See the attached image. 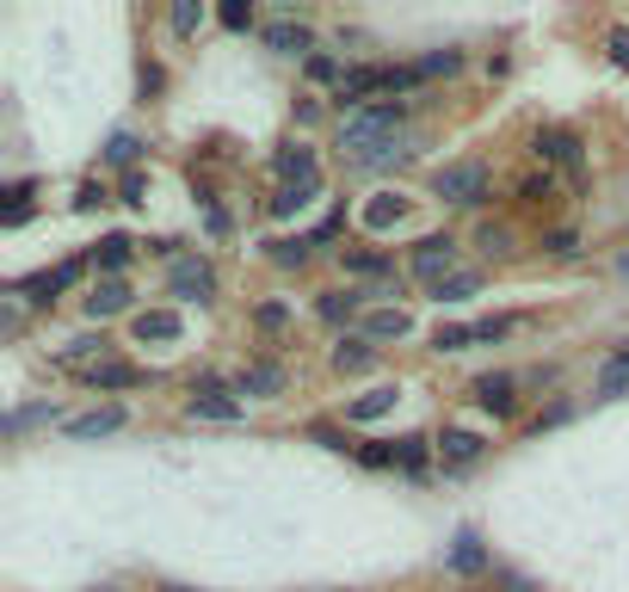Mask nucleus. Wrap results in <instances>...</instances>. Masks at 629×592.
Wrapping results in <instances>:
<instances>
[{
	"mask_svg": "<svg viewBox=\"0 0 629 592\" xmlns=\"http://www.w3.org/2000/svg\"><path fill=\"white\" fill-rule=\"evenodd\" d=\"M401 118H408V99H377V106H358V111H346V124H340V142H346L352 155L364 161L371 149L395 142Z\"/></svg>",
	"mask_w": 629,
	"mask_h": 592,
	"instance_id": "1",
	"label": "nucleus"
},
{
	"mask_svg": "<svg viewBox=\"0 0 629 592\" xmlns=\"http://www.w3.org/2000/svg\"><path fill=\"white\" fill-rule=\"evenodd\" d=\"M432 191L444 204H482L488 198V161H456V167L432 173Z\"/></svg>",
	"mask_w": 629,
	"mask_h": 592,
	"instance_id": "2",
	"label": "nucleus"
},
{
	"mask_svg": "<svg viewBox=\"0 0 629 592\" xmlns=\"http://www.w3.org/2000/svg\"><path fill=\"white\" fill-rule=\"evenodd\" d=\"M167 284H174V296H186V303H210V296H217V272H210V260H174Z\"/></svg>",
	"mask_w": 629,
	"mask_h": 592,
	"instance_id": "3",
	"label": "nucleus"
},
{
	"mask_svg": "<svg viewBox=\"0 0 629 592\" xmlns=\"http://www.w3.org/2000/svg\"><path fill=\"white\" fill-rule=\"evenodd\" d=\"M80 272H87L80 260H63V265H49V272H32V278L19 284V296H25V303H56V296H63Z\"/></svg>",
	"mask_w": 629,
	"mask_h": 592,
	"instance_id": "4",
	"label": "nucleus"
},
{
	"mask_svg": "<svg viewBox=\"0 0 629 592\" xmlns=\"http://www.w3.org/2000/svg\"><path fill=\"white\" fill-rule=\"evenodd\" d=\"M371 94H395V68H346V80H340V106L358 111Z\"/></svg>",
	"mask_w": 629,
	"mask_h": 592,
	"instance_id": "5",
	"label": "nucleus"
},
{
	"mask_svg": "<svg viewBox=\"0 0 629 592\" xmlns=\"http://www.w3.org/2000/svg\"><path fill=\"white\" fill-rule=\"evenodd\" d=\"M186 414H191V420H241V402L222 390V383H198L191 402H186Z\"/></svg>",
	"mask_w": 629,
	"mask_h": 592,
	"instance_id": "6",
	"label": "nucleus"
},
{
	"mask_svg": "<svg viewBox=\"0 0 629 592\" xmlns=\"http://www.w3.org/2000/svg\"><path fill=\"white\" fill-rule=\"evenodd\" d=\"M451 265H456V241L451 234H426L420 248H413V272H420V278H451Z\"/></svg>",
	"mask_w": 629,
	"mask_h": 592,
	"instance_id": "7",
	"label": "nucleus"
},
{
	"mask_svg": "<svg viewBox=\"0 0 629 592\" xmlns=\"http://www.w3.org/2000/svg\"><path fill=\"white\" fill-rule=\"evenodd\" d=\"M537 161H555V167L581 173V136L574 130H537Z\"/></svg>",
	"mask_w": 629,
	"mask_h": 592,
	"instance_id": "8",
	"label": "nucleus"
},
{
	"mask_svg": "<svg viewBox=\"0 0 629 592\" xmlns=\"http://www.w3.org/2000/svg\"><path fill=\"white\" fill-rule=\"evenodd\" d=\"M593 395H598V402H624V395H629V346H624V352H611V359L598 364Z\"/></svg>",
	"mask_w": 629,
	"mask_h": 592,
	"instance_id": "9",
	"label": "nucleus"
},
{
	"mask_svg": "<svg viewBox=\"0 0 629 592\" xmlns=\"http://www.w3.org/2000/svg\"><path fill=\"white\" fill-rule=\"evenodd\" d=\"M444 568H451V574H482V568H488L482 537H475V530H456V544H451V556H444Z\"/></svg>",
	"mask_w": 629,
	"mask_h": 592,
	"instance_id": "10",
	"label": "nucleus"
},
{
	"mask_svg": "<svg viewBox=\"0 0 629 592\" xmlns=\"http://www.w3.org/2000/svg\"><path fill=\"white\" fill-rule=\"evenodd\" d=\"M395 402H401V390H389V383H383V390H364L358 402H346V420L352 426H371V420H383Z\"/></svg>",
	"mask_w": 629,
	"mask_h": 592,
	"instance_id": "11",
	"label": "nucleus"
},
{
	"mask_svg": "<svg viewBox=\"0 0 629 592\" xmlns=\"http://www.w3.org/2000/svg\"><path fill=\"white\" fill-rule=\"evenodd\" d=\"M130 328H136V340L148 346V340H179V328H186V321H179V309H142Z\"/></svg>",
	"mask_w": 629,
	"mask_h": 592,
	"instance_id": "12",
	"label": "nucleus"
},
{
	"mask_svg": "<svg viewBox=\"0 0 629 592\" xmlns=\"http://www.w3.org/2000/svg\"><path fill=\"white\" fill-rule=\"evenodd\" d=\"M124 309H130V284H124V278L93 284V296H87V315H93V321H106V315H124Z\"/></svg>",
	"mask_w": 629,
	"mask_h": 592,
	"instance_id": "13",
	"label": "nucleus"
},
{
	"mask_svg": "<svg viewBox=\"0 0 629 592\" xmlns=\"http://www.w3.org/2000/svg\"><path fill=\"white\" fill-rule=\"evenodd\" d=\"M87 383H93V390H136V383H148V371H136V364H111V359H99L93 371H87Z\"/></svg>",
	"mask_w": 629,
	"mask_h": 592,
	"instance_id": "14",
	"label": "nucleus"
},
{
	"mask_svg": "<svg viewBox=\"0 0 629 592\" xmlns=\"http://www.w3.org/2000/svg\"><path fill=\"white\" fill-rule=\"evenodd\" d=\"M475 402L488 407V414H512V407H519V395H512V376H482V383H475Z\"/></svg>",
	"mask_w": 629,
	"mask_h": 592,
	"instance_id": "15",
	"label": "nucleus"
},
{
	"mask_svg": "<svg viewBox=\"0 0 629 592\" xmlns=\"http://www.w3.org/2000/svg\"><path fill=\"white\" fill-rule=\"evenodd\" d=\"M124 426V407H93V414H80V420H68V438H106Z\"/></svg>",
	"mask_w": 629,
	"mask_h": 592,
	"instance_id": "16",
	"label": "nucleus"
},
{
	"mask_svg": "<svg viewBox=\"0 0 629 592\" xmlns=\"http://www.w3.org/2000/svg\"><path fill=\"white\" fill-rule=\"evenodd\" d=\"M408 328L413 321L401 309H371L364 315V340H408Z\"/></svg>",
	"mask_w": 629,
	"mask_h": 592,
	"instance_id": "17",
	"label": "nucleus"
},
{
	"mask_svg": "<svg viewBox=\"0 0 629 592\" xmlns=\"http://www.w3.org/2000/svg\"><path fill=\"white\" fill-rule=\"evenodd\" d=\"M266 44L284 50V56H302V50H314L309 25H290V19H278V25H266Z\"/></svg>",
	"mask_w": 629,
	"mask_h": 592,
	"instance_id": "18",
	"label": "nucleus"
},
{
	"mask_svg": "<svg viewBox=\"0 0 629 592\" xmlns=\"http://www.w3.org/2000/svg\"><path fill=\"white\" fill-rule=\"evenodd\" d=\"M278 173L284 179H297V186H314V149H302V142L278 149Z\"/></svg>",
	"mask_w": 629,
	"mask_h": 592,
	"instance_id": "19",
	"label": "nucleus"
},
{
	"mask_svg": "<svg viewBox=\"0 0 629 592\" xmlns=\"http://www.w3.org/2000/svg\"><path fill=\"white\" fill-rule=\"evenodd\" d=\"M235 390L241 395H278L284 390V371H278V364H253V371H241Z\"/></svg>",
	"mask_w": 629,
	"mask_h": 592,
	"instance_id": "20",
	"label": "nucleus"
},
{
	"mask_svg": "<svg viewBox=\"0 0 629 592\" xmlns=\"http://www.w3.org/2000/svg\"><path fill=\"white\" fill-rule=\"evenodd\" d=\"M314 309H321V321H352V315L364 309V290H346V296H340V290H328L321 303H314Z\"/></svg>",
	"mask_w": 629,
	"mask_h": 592,
	"instance_id": "21",
	"label": "nucleus"
},
{
	"mask_svg": "<svg viewBox=\"0 0 629 592\" xmlns=\"http://www.w3.org/2000/svg\"><path fill=\"white\" fill-rule=\"evenodd\" d=\"M371 359H377L371 340H340L333 346V371H371Z\"/></svg>",
	"mask_w": 629,
	"mask_h": 592,
	"instance_id": "22",
	"label": "nucleus"
},
{
	"mask_svg": "<svg viewBox=\"0 0 629 592\" xmlns=\"http://www.w3.org/2000/svg\"><path fill=\"white\" fill-rule=\"evenodd\" d=\"M439 451H444V463H475V457H482V438L475 432H444Z\"/></svg>",
	"mask_w": 629,
	"mask_h": 592,
	"instance_id": "23",
	"label": "nucleus"
},
{
	"mask_svg": "<svg viewBox=\"0 0 629 592\" xmlns=\"http://www.w3.org/2000/svg\"><path fill=\"white\" fill-rule=\"evenodd\" d=\"M475 290H482V272H451L444 284H432L439 303H463V296H475Z\"/></svg>",
	"mask_w": 629,
	"mask_h": 592,
	"instance_id": "24",
	"label": "nucleus"
},
{
	"mask_svg": "<svg viewBox=\"0 0 629 592\" xmlns=\"http://www.w3.org/2000/svg\"><path fill=\"white\" fill-rule=\"evenodd\" d=\"M93 265H106V272H118V265H130V234H106L93 248Z\"/></svg>",
	"mask_w": 629,
	"mask_h": 592,
	"instance_id": "25",
	"label": "nucleus"
},
{
	"mask_svg": "<svg viewBox=\"0 0 629 592\" xmlns=\"http://www.w3.org/2000/svg\"><path fill=\"white\" fill-rule=\"evenodd\" d=\"M346 265L358 272V278H371V284H377V278H389V272H395V265H389V253H371V248H364V253H346Z\"/></svg>",
	"mask_w": 629,
	"mask_h": 592,
	"instance_id": "26",
	"label": "nucleus"
},
{
	"mask_svg": "<svg viewBox=\"0 0 629 592\" xmlns=\"http://www.w3.org/2000/svg\"><path fill=\"white\" fill-rule=\"evenodd\" d=\"M401 217H408V204H401V198H377V204H371V210H364V229H389V222H401Z\"/></svg>",
	"mask_w": 629,
	"mask_h": 592,
	"instance_id": "27",
	"label": "nucleus"
},
{
	"mask_svg": "<svg viewBox=\"0 0 629 592\" xmlns=\"http://www.w3.org/2000/svg\"><path fill=\"white\" fill-rule=\"evenodd\" d=\"M432 346H439V352H463V346H475V321H451V328H439Z\"/></svg>",
	"mask_w": 629,
	"mask_h": 592,
	"instance_id": "28",
	"label": "nucleus"
},
{
	"mask_svg": "<svg viewBox=\"0 0 629 592\" xmlns=\"http://www.w3.org/2000/svg\"><path fill=\"white\" fill-rule=\"evenodd\" d=\"M136 155H142V142L130 136V130H118V136L106 142V161H111V167H136Z\"/></svg>",
	"mask_w": 629,
	"mask_h": 592,
	"instance_id": "29",
	"label": "nucleus"
},
{
	"mask_svg": "<svg viewBox=\"0 0 629 592\" xmlns=\"http://www.w3.org/2000/svg\"><path fill=\"white\" fill-rule=\"evenodd\" d=\"M413 68H420L426 80H432V75H456V68H463V56H456V50H432V56H420Z\"/></svg>",
	"mask_w": 629,
	"mask_h": 592,
	"instance_id": "30",
	"label": "nucleus"
},
{
	"mask_svg": "<svg viewBox=\"0 0 629 592\" xmlns=\"http://www.w3.org/2000/svg\"><path fill=\"white\" fill-rule=\"evenodd\" d=\"M395 463L420 475V469H426V438H395Z\"/></svg>",
	"mask_w": 629,
	"mask_h": 592,
	"instance_id": "31",
	"label": "nucleus"
},
{
	"mask_svg": "<svg viewBox=\"0 0 629 592\" xmlns=\"http://www.w3.org/2000/svg\"><path fill=\"white\" fill-rule=\"evenodd\" d=\"M309 198H314V186H284L278 198H272V210H278V217H290V210H302Z\"/></svg>",
	"mask_w": 629,
	"mask_h": 592,
	"instance_id": "32",
	"label": "nucleus"
},
{
	"mask_svg": "<svg viewBox=\"0 0 629 592\" xmlns=\"http://www.w3.org/2000/svg\"><path fill=\"white\" fill-rule=\"evenodd\" d=\"M198 25H205V7H191V0H179V7H174V32H179V37H191Z\"/></svg>",
	"mask_w": 629,
	"mask_h": 592,
	"instance_id": "33",
	"label": "nucleus"
},
{
	"mask_svg": "<svg viewBox=\"0 0 629 592\" xmlns=\"http://www.w3.org/2000/svg\"><path fill=\"white\" fill-rule=\"evenodd\" d=\"M358 463H364V469H395V445H364Z\"/></svg>",
	"mask_w": 629,
	"mask_h": 592,
	"instance_id": "34",
	"label": "nucleus"
},
{
	"mask_svg": "<svg viewBox=\"0 0 629 592\" xmlns=\"http://www.w3.org/2000/svg\"><path fill=\"white\" fill-rule=\"evenodd\" d=\"M253 321H260V328H284V321H290V309H284V303H260V309H253Z\"/></svg>",
	"mask_w": 629,
	"mask_h": 592,
	"instance_id": "35",
	"label": "nucleus"
},
{
	"mask_svg": "<svg viewBox=\"0 0 629 592\" xmlns=\"http://www.w3.org/2000/svg\"><path fill=\"white\" fill-rule=\"evenodd\" d=\"M272 260H278V265H302V260H309V241H278Z\"/></svg>",
	"mask_w": 629,
	"mask_h": 592,
	"instance_id": "36",
	"label": "nucleus"
},
{
	"mask_svg": "<svg viewBox=\"0 0 629 592\" xmlns=\"http://www.w3.org/2000/svg\"><path fill=\"white\" fill-rule=\"evenodd\" d=\"M408 284H401V272H389V278H377L371 290H364V303H383V296H401Z\"/></svg>",
	"mask_w": 629,
	"mask_h": 592,
	"instance_id": "37",
	"label": "nucleus"
},
{
	"mask_svg": "<svg viewBox=\"0 0 629 592\" xmlns=\"http://www.w3.org/2000/svg\"><path fill=\"white\" fill-rule=\"evenodd\" d=\"M309 80H346V68L333 63V56H309Z\"/></svg>",
	"mask_w": 629,
	"mask_h": 592,
	"instance_id": "38",
	"label": "nucleus"
},
{
	"mask_svg": "<svg viewBox=\"0 0 629 592\" xmlns=\"http://www.w3.org/2000/svg\"><path fill=\"white\" fill-rule=\"evenodd\" d=\"M222 25H229V32H247V25H253V7L229 0V7H222Z\"/></svg>",
	"mask_w": 629,
	"mask_h": 592,
	"instance_id": "39",
	"label": "nucleus"
},
{
	"mask_svg": "<svg viewBox=\"0 0 629 592\" xmlns=\"http://www.w3.org/2000/svg\"><path fill=\"white\" fill-rule=\"evenodd\" d=\"M611 63L629 68V25H611Z\"/></svg>",
	"mask_w": 629,
	"mask_h": 592,
	"instance_id": "40",
	"label": "nucleus"
},
{
	"mask_svg": "<svg viewBox=\"0 0 629 592\" xmlns=\"http://www.w3.org/2000/svg\"><path fill=\"white\" fill-rule=\"evenodd\" d=\"M543 248H550V253H574V248H581V241H574V229H555L550 241H543Z\"/></svg>",
	"mask_w": 629,
	"mask_h": 592,
	"instance_id": "41",
	"label": "nucleus"
},
{
	"mask_svg": "<svg viewBox=\"0 0 629 592\" xmlns=\"http://www.w3.org/2000/svg\"><path fill=\"white\" fill-rule=\"evenodd\" d=\"M75 204H80V210H93V204H106V186H80V198H75Z\"/></svg>",
	"mask_w": 629,
	"mask_h": 592,
	"instance_id": "42",
	"label": "nucleus"
},
{
	"mask_svg": "<svg viewBox=\"0 0 629 592\" xmlns=\"http://www.w3.org/2000/svg\"><path fill=\"white\" fill-rule=\"evenodd\" d=\"M482 248H488V253H506V229H482Z\"/></svg>",
	"mask_w": 629,
	"mask_h": 592,
	"instance_id": "43",
	"label": "nucleus"
},
{
	"mask_svg": "<svg viewBox=\"0 0 629 592\" xmlns=\"http://www.w3.org/2000/svg\"><path fill=\"white\" fill-rule=\"evenodd\" d=\"M624 278H629V253H624Z\"/></svg>",
	"mask_w": 629,
	"mask_h": 592,
	"instance_id": "44",
	"label": "nucleus"
},
{
	"mask_svg": "<svg viewBox=\"0 0 629 592\" xmlns=\"http://www.w3.org/2000/svg\"><path fill=\"white\" fill-rule=\"evenodd\" d=\"M174 592H191V586H174Z\"/></svg>",
	"mask_w": 629,
	"mask_h": 592,
	"instance_id": "45",
	"label": "nucleus"
}]
</instances>
